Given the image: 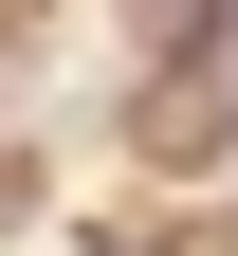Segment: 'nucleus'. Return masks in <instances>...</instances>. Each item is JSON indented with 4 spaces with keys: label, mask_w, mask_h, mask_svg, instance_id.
Listing matches in <instances>:
<instances>
[{
    "label": "nucleus",
    "mask_w": 238,
    "mask_h": 256,
    "mask_svg": "<svg viewBox=\"0 0 238 256\" xmlns=\"http://www.w3.org/2000/svg\"><path fill=\"white\" fill-rule=\"evenodd\" d=\"M220 128H238L220 92H201V74H165L147 110H128V146H147V165H220Z\"/></svg>",
    "instance_id": "nucleus-1"
}]
</instances>
